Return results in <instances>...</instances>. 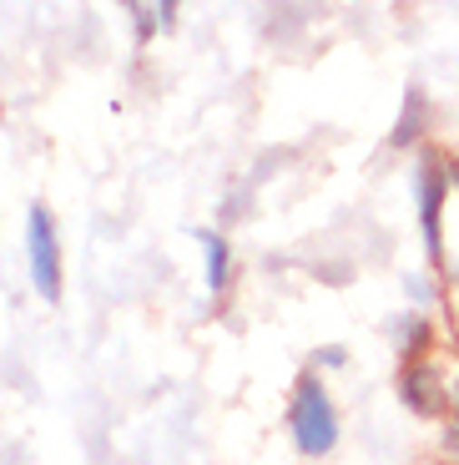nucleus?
Returning <instances> with one entry per match:
<instances>
[{
	"instance_id": "nucleus-8",
	"label": "nucleus",
	"mask_w": 459,
	"mask_h": 465,
	"mask_svg": "<svg viewBox=\"0 0 459 465\" xmlns=\"http://www.w3.org/2000/svg\"><path fill=\"white\" fill-rule=\"evenodd\" d=\"M439 465H459V420H449V425H439V445H435Z\"/></svg>"
},
{
	"instance_id": "nucleus-11",
	"label": "nucleus",
	"mask_w": 459,
	"mask_h": 465,
	"mask_svg": "<svg viewBox=\"0 0 459 465\" xmlns=\"http://www.w3.org/2000/svg\"><path fill=\"white\" fill-rule=\"evenodd\" d=\"M449 420H459V364L449 370Z\"/></svg>"
},
{
	"instance_id": "nucleus-9",
	"label": "nucleus",
	"mask_w": 459,
	"mask_h": 465,
	"mask_svg": "<svg viewBox=\"0 0 459 465\" xmlns=\"http://www.w3.org/2000/svg\"><path fill=\"white\" fill-rule=\"evenodd\" d=\"M348 364V349L344 344H323V349H313V370H344Z\"/></svg>"
},
{
	"instance_id": "nucleus-5",
	"label": "nucleus",
	"mask_w": 459,
	"mask_h": 465,
	"mask_svg": "<svg viewBox=\"0 0 459 465\" xmlns=\"http://www.w3.org/2000/svg\"><path fill=\"white\" fill-rule=\"evenodd\" d=\"M197 248L207 253V293H228L232 283V248L218 228H192Z\"/></svg>"
},
{
	"instance_id": "nucleus-6",
	"label": "nucleus",
	"mask_w": 459,
	"mask_h": 465,
	"mask_svg": "<svg viewBox=\"0 0 459 465\" xmlns=\"http://www.w3.org/2000/svg\"><path fill=\"white\" fill-rule=\"evenodd\" d=\"M419 137H429V96L419 92V86H409V92H404V112L389 132V147H414Z\"/></svg>"
},
{
	"instance_id": "nucleus-2",
	"label": "nucleus",
	"mask_w": 459,
	"mask_h": 465,
	"mask_svg": "<svg viewBox=\"0 0 459 465\" xmlns=\"http://www.w3.org/2000/svg\"><path fill=\"white\" fill-rule=\"evenodd\" d=\"M449 157L439 147L419 152V167H414V198H419V232H425V253L435 263V273L444 268V213H449Z\"/></svg>"
},
{
	"instance_id": "nucleus-7",
	"label": "nucleus",
	"mask_w": 459,
	"mask_h": 465,
	"mask_svg": "<svg viewBox=\"0 0 459 465\" xmlns=\"http://www.w3.org/2000/svg\"><path fill=\"white\" fill-rule=\"evenodd\" d=\"M394 334H399L404 360H425V354H435V324H429L425 314H404L399 324H394Z\"/></svg>"
},
{
	"instance_id": "nucleus-10",
	"label": "nucleus",
	"mask_w": 459,
	"mask_h": 465,
	"mask_svg": "<svg viewBox=\"0 0 459 465\" xmlns=\"http://www.w3.org/2000/svg\"><path fill=\"white\" fill-rule=\"evenodd\" d=\"M157 11V25L161 31H172V21H177V0H161V5H151Z\"/></svg>"
},
{
	"instance_id": "nucleus-1",
	"label": "nucleus",
	"mask_w": 459,
	"mask_h": 465,
	"mask_svg": "<svg viewBox=\"0 0 459 465\" xmlns=\"http://www.w3.org/2000/svg\"><path fill=\"white\" fill-rule=\"evenodd\" d=\"M288 435H293V450L303 460H323V455L338 450L344 425H338V405H333L328 384L318 374H303L293 384V395H288Z\"/></svg>"
},
{
	"instance_id": "nucleus-3",
	"label": "nucleus",
	"mask_w": 459,
	"mask_h": 465,
	"mask_svg": "<svg viewBox=\"0 0 459 465\" xmlns=\"http://www.w3.org/2000/svg\"><path fill=\"white\" fill-rule=\"evenodd\" d=\"M25 263H31V283L46 303H61V238H56V218L46 203H31L25 213Z\"/></svg>"
},
{
	"instance_id": "nucleus-4",
	"label": "nucleus",
	"mask_w": 459,
	"mask_h": 465,
	"mask_svg": "<svg viewBox=\"0 0 459 465\" xmlns=\"http://www.w3.org/2000/svg\"><path fill=\"white\" fill-rule=\"evenodd\" d=\"M399 400L419 420H444L449 425V370L439 364V354L399 360Z\"/></svg>"
}]
</instances>
